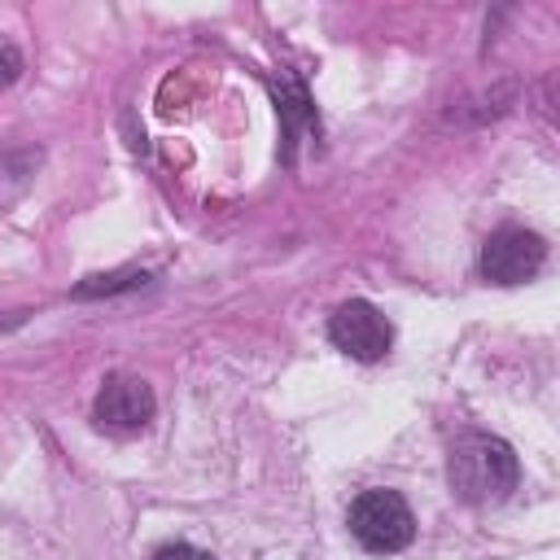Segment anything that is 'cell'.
<instances>
[{"instance_id": "1", "label": "cell", "mask_w": 560, "mask_h": 560, "mask_svg": "<svg viewBox=\"0 0 560 560\" xmlns=\"http://www.w3.org/2000/svg\"><path fill=\"white\" fill-rule=\"evenodd\" d=\"M446 481H451L455 499H464L472 508H490L516 490L521 459L494 433H464L446 455Z\"/></svg>"}, {"instance_id": "2", "label": "cell", "mask_w": 560, "mask_h": 560, "mask_svg": "<svg viewBox=\"0 0 560 560\" xmlns=\"http://www.w3.org/2000/svg\"><path fill=\"white\" fill-rule=\"evenodd\" d=\"M346 525L354 542L372 556H394L416 538V516L398 490H359L350 499Z\"/></svg>"}, {"instance_id": "3", "label": "cell", "mask_w": 560, "mask_h": 560, "mask_svg": "<svg viewBox=\"0 0 560 560\" xmlns=\"http://www.w3.org/2000/svg\"><path fill=\"white\" fill-rule=\"evenodd\" d=\"M547 241L529 228H499L481 245V276L494 284H525L542 271Z\"/></svg>"}, {"instance_id": "4", "label": "cell", "mask_w": 560, "mask_h": 560, "mask_svg": "<svg viewBox=\"0 0 560 560\" xmlns=\"http://www.w3.org/2000/svg\"><path fill=\"white\" fill-rule=\"evenodd\" d=\"M328 337H332V346H337L341 354H350V359H359V363H376V359H385L389 346H394L389 319H385L372 302H363V298H350V302H341V306L332 311Z\"/></svg>"}, {"instance_id": "5", "label": "cell", "mask_w": 560, "mask_h": 560, "mask_svg": "<svg viewBox=\"0 0 560 560\" xmlns=\"http://www.w3.org/2000/svg\"><path fill=\"white\" fill-rule=\"evenodd\" d=\"M153 389L140 381V376H105V385L96 389V402H92V416L101 429L109 433H140L149 420H153Z\"/></svg>"}, {"instance_id": "6", "label": "cell", "mask_w": 560, "mask_h": 560, "mask_svg": "<svg viewBox=\"0 0 560 560\" xmlns=\"http://www.w3.org/2000/svg\"><path fill=\"white\" fill-rule=\"evenodd\" d=\"M153 560H214V556L201 551V547H192V542H166V547L153 551Z\"/></svg>"}, {"instance_id": "7", "label": "cell", "mask_w": 560, "mask_h": 560, "mask_svg": "<svg viewBox=\"0 0 560 560\" xmlns=\"http://www.w3.org/2000/svg\"><path fill=\"white\" fill-rule=\"evenodd\" d=\"M18 70H22V52H18L13 44H4V48H0V88H9V83L18 79Z\"/></svg>"}]
</instances>
